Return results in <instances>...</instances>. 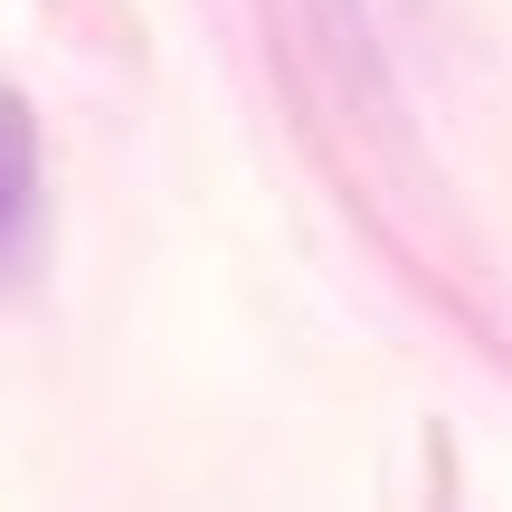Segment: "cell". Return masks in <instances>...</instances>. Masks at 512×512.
Segmentation results:
<instances>
[{
    "label": "cell",
    "instance_id": "1",
    "mask_svg": "<svg viewBox=\"0 0 512 512\" xmlns=\"http://www.w3.org/2000/svg\"><path fill=\"white\" fill-rule=\"evenodd\" d=\"M48 209V171H38V124L19 95H0V275H19V256L38 238Z\"/></svg>",
    "mask_w": 512,
    "mask_h": 512
}]
</instances>
